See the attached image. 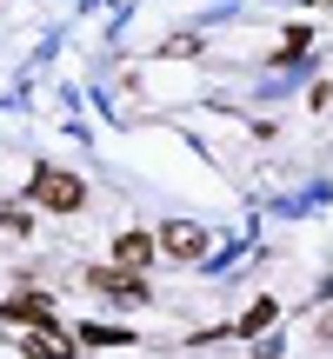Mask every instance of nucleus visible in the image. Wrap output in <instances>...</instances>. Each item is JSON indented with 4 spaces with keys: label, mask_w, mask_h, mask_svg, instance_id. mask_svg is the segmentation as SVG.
Wrapping results in <instances>:
<instances>
[{
    "label": "nucleus",
    "mask_w": 333,
    "mask_h": 359,
    "mask_svg": "<svg viewBox=\"0 0 333 359\" xmlns=\"http://www.w3.org/2000/svg\"><path fill=\"white\" fill-rule=\"evenodd\" d=\"M27 193H34V206H47V213H80V206H87V180L67 173V167H34Z\"/></svg>",
    "instance_id": "1"
},
{
    "label": "nucleus",
    "mask_w": 333,
    "mask_h": 359,
    "mask_svg": "<svg viewBox=\"0 0 333 359\" xmlns=\"http://www.w3.org/2000/svg\"><path fill=\"white\" fill-rule=\"evenodd\" d=\"M154 259H160V233H147V226H127V233L114 240V266H120V273H147Z\"/></svg>",
    "instance_id": "2"
},
{
    "label": "nucleus",
    "mask_w": 333,
    "mask_h": 359,
    "mask_svg": "<svg viewBox=\"0 0 333 359\" xmlns=\"http://www.w3.org/2000/svg\"><path fill=\"white\" fill-rule=\"evenodd\" d=\"M207 246H214V240H207V226H193V219H174V226H160V253H166V259H187V266H193Z\"/></svg>",
    "instance_id": "3"
},
{
    "label": "nucleus",
    "mask_w": 333,
    "mask_h": 359,
    "mask_svg": "<svg viewBox=\"0 0 333 359\" xmlns=\"http://www.w3.org/2000/svg\"><path fill=\"white\" fill-rule=\"evenodd\" d=\"M0 313H7V320H20L27 333L53 326V299H47V293H27V286H20V293H7V299H0Z\"/></svg>",
    "instance_id": "4"
},
{
    "label": "nucleus",
    "mask_w": 333,
    "mask_h": 359,
    "mask_svg": "<svg viewBox=\"0 0 333 359\" xmlns=\"http://www.w3.org/2000/svg\"><path fill=\"white\" fill-rule=\"evenodd\" d=\"M87 286H100V293L127 299V306H133V299H147V280H141V273H120V266H93Z\"/></svg>",
    "instance_id": "5"
},
{
    "label": "nucleus",
    "mask_w": 333,
    "mask_h": 359,
    "mask_svg": "<svg viewBox=\"0 0 333 359\" xmlns=\"http://www.w3.org/2000/svg\"><path fill=\"white\" fill-rule=\"evenodd\" d=\"M20 353H34V359H74V339H67L60 326H40V333L20 339Z\"/></svg>",
    "instance_id": "6"
},
{
    "label": "nucleus",
    "mask_w": 333,
    "mask_h": 359,
    "mask_svg": "<svg viewBox=\"0 0 333 359\" xmlns=\"http://www.w3.org/2000/svg\"><path fill=\"white\" fill-rule=\"evenodd\" d=\"M273 320H280V299H254V306L240 313V326H233V333H240V339H254V333H267Z\"/></svg>",
    "instance_id": "7"
},
{
    "label": "nucleus",
    "mask_w": 333,
    "mask_h": 359,
    "mask_svg": "<svg viewBox=\"0 0 333 359\" xmlns=\"http://www.w3.org/2000/svg\"><path fill=\"white\" fill-rule=\"evenodd\" d=\"M307 47H313V34H307V27H294V34L280 40V53H273V60H300V53H307Z\"/></svg>",
    "instance_id": "8"
},
{
    "label": "nucleus",
    "mask_w": 333,
    "mask_h": 359,
    "mask_svg": "<svg viewBox=\"0 0 333 359\" xmlns=\"http://www.w3.org/2000/svg\"><path fill=\"white\" fill-rule=\"evenodd\" d=\"M0 226H7V233H20V240H27V233H34V213H27V206H0Z\"/></svg>",
    "instance_id": "9"
},
{
    "label": "nucleus",
    "mask_w": 333,
    "mask_h": 359,
    "mask_svg": "<svg viewBox=\"0 0 333 359\" xmlns=\"http://www.w3.org/2000/svg\"><path fill=\"white\" fill-rule=\"evenodd\" d=\"M313 339H320V346H333V313H320V326H313Z\"/></svg>",
    "instance_id": "10"
}]
</instances>
